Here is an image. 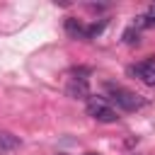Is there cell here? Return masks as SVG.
<instances>
[{
  "instance_id": "6da1fadb",
  "label": "cell",
  "mask_w": 155,
  "mask_h": 155,
  "mask_svg": "<svg viewBox=\"0 0 155 155\" xmlns=\"http://www.w3.org/2000/svg\"><path fill=\"white\" fill-rule=\"evenodd\" d=\"M107 92H109V102H114V104H116L119 109H124V111H136V109L145 107V99H143L140 94L126 90V87H119V85L107 82Z\"/></svg>"
},
{
  "instance_id": "7a4b0ae2",
  "label": "cell",
  "mask_w": 155,
  "mask_h": 155,
  "mask_svg": "<svg viewBox=\"0 0 155 155\" xmlns=\"http://www.w3.org/2000/svg\"><path fill=\"white\" fill-rule=\"evenodd\" d=\"M87 114L97 121H104V124H114L119 116H116V109L104 99V97H92L87 102Z\"/></svg>"
},
{
  "instance_id": "3957f363",
  "label": "cell",
  "mask_w": 155,
  "mask_h": 155,
  "mask_svg": "<svg viewBox=\"0 0 155 155\" xmlns=\"http://www.w3.org/2000/svg\"><path fill=\"white\" fill-rule=\"evenodd\" d=\"M128 73H131V75H136V78H140L145 85L155 87V61H153V58H148V61H143V63L131 65V68H128Z\"/></svg>"
},
{
  "instance_id": "277c9868",
  "label": "cell",
  "mask_w": 155,
  "mask_h": 155,
  "mask_svg": "<svg viewBox=\"0 0 155 155\" xmlns=\"http://www.w3.org/2000/svg\"><path fill=\"white\" fill-rule=\"evenodd\" d=\"M68 97H75V99H90V85L87 80H73L68 87H65Z\"/></svg>"
},
{
  "instance_id": "5b68a950",
  "label": "cell",
  "mask_w": 155,
  "mask_h": 155,
  "mask_svg": "<svg viewBox=\"0 0 155 155\" xmlns=\"http://www.w3.org/2000/svg\"><path fill=\"white\" fill-rule=\"evenodd\" d=\"M19 148V138L10 131H0V153H12Z\"/></svg>"
},
{
  "instance_id": "8992f818",
  "label": "cell",
  "mask_w": 155,
  "mask_h": 155,
  "mask_svg": "<svg viewBox=\"0 0 155 155\" xmlns=\"http://www.w3.org/2000/svg\"><path fill=\"white\" fill-rule=\"evenodd\" d=\"M65 31H68L73 39H85V24L78 22V19H73V17L65 19Z\"/></svg>"
},
{
  "instance_id": "52a82bcc",
  "label": "cell",
  "mask_w": 155,
  "mask_h": 155,
  "mask_svg": "<svg viewBox=\"0 0 155 155\" xmlns=\"http://www.w3.org/2000/svg\"><path fill=\"white\" fill-rule=\"evenodd\" d=\"M136 29H140V27H155V2L145 10V15H138L136 17V24H133Z\"/></svg>"
},
{
  "instance_id": "ba28073f",
  "label": "cell",
  "mask_w": 155,
  "mask_h": 155,
  "mask_svg": "<svg viewBox=\"0 0 155 155\" xmlns=\"http://www.w3.org/2000/svg\"><path fill=\"white\" fill-rule=\"evenodd\" d=\"M104 19H99V22H94V24H90V27H85V39H94L97 34H102V29H104Z\"/></svg>"
},
{
  "instance_id": "9c48e42d",
  "label": "cell",
  "mask_w": 155,
  "mask_h": 155,
  "mask_svg": "<svg viewBox=\"0 0 155 155\" xmlns=\"http://www.w3.org/2000/svg\"><path fill=\"white\" fill-rule=\"evenodd\" d=\"M124 41H126V44H131V46H133V44H138V29H136V27H128V29L124 31Z\"/></svg>"
},
{
  "instance_id": "30bf717a",
  "label": "cell",
  "mask_w": 155,
  "mask_h": 155,
  "mask_svg": "<svg viewBox=\"0 0 155 155\" xmlns=\"http://www.w3.org/2000/svg\"><path fill=\"white\" fill-rule=\"evenodd\" d=\"M85 155H97V153H85Z\"/></svg>"
}]
</instances>
